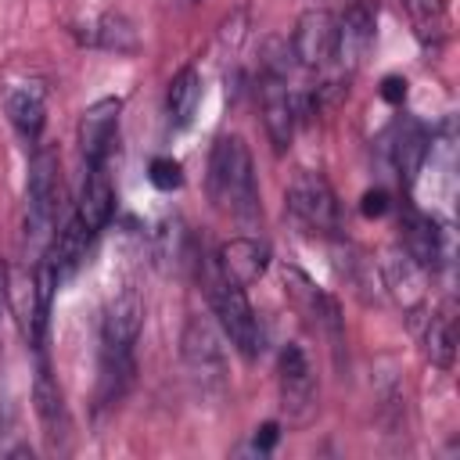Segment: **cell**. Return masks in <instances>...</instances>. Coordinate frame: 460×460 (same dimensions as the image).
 <instances>
[{
	"mask_svg": "<svg viewBox=\"0 0 460 460\" xmlns=\"http://www.w3.org/2000/svg\"><path fill=\"white\" fill-rule=\"evenodd\" d=\"M144 327V302L137 295V288H122L101 320V392L97 399L104 406L119 402L126 395V388L133 385L137 363H133V349Z\"/></svg>",
	"mask_w": 460,
	"mask_h": 460,
	"instance_id": "6da1fadb",
	"label": "cell"
},
{
	"mask_svg": "<svg viewBox=\"0 0 460 460\" xmlns=\"http://www.w3.org/2000/svg\"><path fill=\"white\" fill-rule=\"evenodd\" d=\"M208 198L216 201V208L230 212L241 223H252V219L262 216L255 165H252L248 144L237 133H223L212 144V155H208Z\"/></svg>",
	"mask_w": 460,
	"mask_h": 460,
	"instance_id": "7a4b0ae2",
	"label": "cell"
},
{
	"mask_svg": "<svg viewBox=\"0 0 460 460\" xmlns=\"http://www.w3.org/2000/svg\"><path fill=\"white\" fill-rule=\"evenodd\" d=\"M198 273H201L205 298H208V305H212V313H216L223 334L230 338V345H234L241 356L255 359L259 349H262V327H259V320H255V309H252L244 288L234 284V280L219 270L216 255H201Z\"/></svg>",
	"mask_w": 460,
	"mask_h": 460,
	"instance_id": "3957f363",
	"label": "cell"
},
{
	"mask_svg": "<svg viewBox=\"0 0 460 460\" xmlns=\"http://www.w3.org/2000/svg\"><path fill=\"white\" fill-rule=\"evenodd\" d=\"M58 212H61V172L54 151L36 147L29 162V183H25V252L32 259H43L58 234Z\"/></svg>",
	"mask_w": 460,
	"mask_h": 460,
	"instance_id": "277c9868",
	"label": "cell"
},
{
	"mask_svg": "<svg viewBox=\"0 0 460 460\" xmlns=\"http://www.w3.org/2000/svg\"><path fill=\"white\" fill-rule=\"evenodd\" d=\"M284 201H288V212H291L305 230L327 234V237L338 230V198H334L331 183H327L320 172L302 169V172L291 180Z\"/></svg>",
	"mask_w": 460,
	"mask_h": 460,
	"instance_id": "5b68a950",
	"label": "cell"
},
{
	"mask_svg": "<svg viewBox=\"0 0 460 460\" xmlns=\"http://www.w3.org/2000/svg\"><path fill=\"white\" fill-rule=\"evenodd\" d=\"M277 377H280V406H284L288 420L305 424L316 413V377H313V367H309L302 345L280 349Z\"/></svg>",
	"mask_w": 460,
	"mask_h": 460,
	"instance_id": "8992f818",
	"label": "cell"
},
{
	"mask_svg": "<svg viewBox=\"0 0 460 460\" xmlns=\"http://www.w3.org/2000/svg\"><path fill=\"white\" fill-rule=\"evenodd\" d=\"M119 115H122L119 97H101L79 115V151H83L86 169L108 165V158L119 144Z\"/></svg>",
	"mask_w": 460,
	"mask_h": 460,
	"instance_id": "52a82bcc",
	"label": "cell"
},
{
	"mask_svg": "<svg viewBox=\"0 0 460 460\" xmlns=\"http://www.w3.org/2000/svg\"><path fill=\"white\" fill-rule=\"evenodd\" d=\"M280 280H284V291H288L291 305H295L309 323H316L320 331H327L334 352H341V316H338V302H334L331 295H323V291H320L302 270H295V266H284V270H280Z\"/></svg>",
	"mask_w": 460,
	"mask_h": 460,
	"instance_id": "ba28073f",
	"label": "cell"
},
{
	"mask_svg": "<svg viewBox=\"0 0 460 460\" xmlns=\"http://www.w3.org/2000/svg\"><path fill=\"white\" fill-rule=\"evenodd\" d=\"M334 36H338V18L323 7H313L295 22L291 58H298V65L305 68H323L327 61H334Z\"/></svg>",
	"mask_w": 460,
	"mask_h": 460,
	"instance_id": "9c48e42d",
	"label": "cell"
},
{
	"mask_svg": "<svg viewBox=\"0 0 460 460\" xmlns=\"http://www.w3.org/2000/svg\"><path fill=\"white\" fill-rule=\"evenodd\" d=\"M374 29H377V0H352L349 11L338 18L334 58L345 68H359L367 50L374 47Z\"/></svg>",
	"mask_w": 460,
	"mask_h": 460,
	"instance_id": "30bf717a",
	"label": "cell"
},
{
	"mask_svg": "<svg viewBox=\"0 0 460 460\" xmlns=\"http://www.w3.org/2000/svg\"><path fill=\"white\" fill-rule=\"evenodd\" d=\"M262 122H266L270 144L277 151H288L298 122V101L288 90L284 75H262Z\"/></svg>",
	"mask_w": 460,
	"mask_h": 460,
	"instance_id": "8fae6325",
	"label": "cell"
},
{
	"mask_svg": "<svg viewBox=\"0 0 460 460\" xmlns=\"http://www.w3.org/2000/svg\"><path fill=\"white\" fill-rule=\"evenodd\" d=\"M381 277H385V288L392 291V298H395L406 313H413V309L424 305V295H428V270H424L420 262H413L402 248L385 252V259H381Z\"/></svg>",
	"mask_w": 460,
	"mask_h": 460,
	"instance_id": "7c38bea8",
	"label": "cell"
},
{
	"mask_svg": "<svg viewBox=\"0 0 460 460\" xmlns=\"http://www.w3.org/2000/svg\"><path fill=\"white\" fill-rule=\"evenodd\" d=\"M180 349H183L187 367L198 377H205V381H219L223 377V345H219L216 327L205 316H190L187 320L183 338H180Z\"/></svg>",
	"mask_w": 460,
	"mask_h": 460,
	"instance_id": "4fadbf2b",
	"label": "cell"
},
{
	"mask_svg": "<svg viewBox=\"0 0 460 460\" xmlns=\"http://www.w3.org/2000/svg\"><path fill=\"white\" fill-rule=\"evenodd\" d=\"M410 327L420 334V345H424V356L435 363V367H442V370H449L453 367V352H456V331H453V309L449 305H442V309H413L410 313Z\"/></svg>",
	"mask_w": 460,
	"mask_h": 460,
	"instance_id": "5bb4252c",
	"label": "cell"
},
{
	"mask_svg": "<svg viewBox=\"0 0 460 460\" xmlns=\"http://www.w3.org/2000/svg\"><path fill=\"white\" fill-rule=\"evenodd\" d=\"M399 230H402V252L420 262L424 270H435L442 262V230L435 223V216L420 212L417 205H402V219H399Z\"/></svg>",
	"mask_w": 460,
	"mask_h": 460,
	"instance_id": "9a60e30c",
	"label": "cell"
},
{
	"mask_svg": "<svg viewBox=\"0 0 460 460\" xmlns=\"http://www.w3.org/2000/svg\"><path fill=\"white\" fill-rule=\"evenodd\" d=\"M216 262H219V270L234 284L248 288V284H255L266 273V266H270V244L259 241V237H230L226 244H219Z\"/></svg>",
	"mask_w": 460,
	"mask_h": 460,
	"instance_id": "2e32d148",
	"label": "cell"
},
{
	"mask_svg": "<svg viewBox=\"0 0 460 460\" xmlns=\"http://www.w3.org/2000/svg\"><path fill=\"white\" fill-rule=\"evenodd\" d=\"M392 162H395V169H399V180L406 183V187H413V180H417V172H420V165H424V158H428V151H431V133H428V126L420 122V119H410V115H402L399 122H395V129H392Z\"/></svg>",
	"mask_w": 460,
	"mask_h": 460,
	"instance_id": "e0dca14e",
	"label": "cell"
},
{
	"mask_svg": "<svg viewBox=\"0 0 460 460\" xmlns=\"http://www.w3.org/2000/svg\"><path fill=\"white\" fill-rule=\"evenodd\" d=\"M7 119L29 147H40V133L47 122V93L40 83H18L7 90Z\"/></svg>",
	"mask_w": 460,
	"mask_h": 460,
	"instance_id": "ac0fdd59",
	"label": "cell"
},
{
	"mask_svg": "<svg viewBox=\"0 0 460 460\" xmlns=\"http://www.w3.org/2000/svg\"><path fill=\"white\" fill-rule=\"evenodd\" d=\"M115 212V190H111V180H108V165H97V169H86V180H83V190H79V205H75V219L97 234L108 226Z\"/></svg>",
	"mask_w": 460,
	"mask_h": 460,
	"instance_id": "d6986e66",
	"label": "cell"
},
{
	"mask_svg": "<svg viewBox=\"0 0 460 460\" xmlns=\"http://www.w3.org/2000/svg\"><path fill=\"white\" fill-rule=\"evenodd\" d=\"M32 399H36V413L43 420V431L50 438V446H58L65 435H68V410H65V399H61V388L43 359V349H40V367H36V385H32Z\"/></svg>",
	"mask_w": 460,
	"mask_h": 460,
	"instance_id": "ffe728a7",
	"label": "cell"
},
{
	"mask_svg": "<svg viewBox=\"0 0 460 460\" xmlns=\"http://www.w3.org/2000/svg\"><path fill=\"white\" fill-rule=\"evenodd\" d=\"M198 104H201V75H198V68L187 65V68H180V72L172 75L169 93H165V111H169L172 129L190 126Z\"/></svg>",
	"mask_w": 460,
	"mask_h": 460,
	"instance_id": "44dd1931",
	"label": "cell"
},
{
	"mask_svg": "<svg viewBox=\"0 0 460 460\" xmlns=\"http://www.w3.org/2000/svg\"><path fill=\"white\" fill-rule=\"evenodd\" d=\"M86 43L115 54H133L137 50V29L122 14H101L93 25H86Z\"/></svg>",
	"mask_w": 460,
	"mask_h": 460,
	"instance_id": "7402d4cb",
	"label": "cell"
},
{
	"mask_svg": "<svg viewBox=\"0 0 460 460\" xmlns=\"http://www.w3.org/2000/svg\"><path fill=\"white\" fill-rule=\"evenodd\" d=\"M410 11V22L417 29V40L428 50H438L446 36V0H402Z\"/></svg>",
	"mask_w": 460,
	"mask_h": 460,
	"instance_id": "603a6c76",
	"label": "cell"
},
{
	"mask_svg": "<svg viewBox=\"0 0 460 460\" xmlns=\"http://www.w3.org/2000/svg\"><path fill=\"white\" fill-rule=\"evenodd\" d=\"M147 180H151L158 190H176V187L183 183V169H180L176 158L158 155V158H151V165H147Z\"/></svg>",
	"mask_w": 460,
	"mask_h": 460,
	"instance_id": "cb8c5ba5",
	"label": "cell"
},
{
	"mask_svg": "<svg viewBox=\"0 0 460 460\" xmlns=\"http://www.w3.org/2000/svg\"><path fill=\"white\" fill-rule=\"evenodd\" d=\"M277 438H280V428H277V424L270 420V424H262V428H255V435H252V446H248V449L262 456V453H270V449L277 446Z\"/></svg>",
	"mask_w": 460,
	"mask_h": 460,
	"instance_id": "d4e9b609",
	"label": "cell"
},
{
	"mask_svg": "<svg viewBox=\"0 0 460 460\" xmlns=\"http://www.w3.org/2000/svg\"><path fill=\"white\" fill-rule=\"evenodd\" d=\"M388 205H392V201H388V194H385L381 187H374V190H367V194H363L359 212H363V216H385V212H388Z\"/></svg>",
	"mask_w": 460,
	"mask_h": 460,
	"instance_id": "484cf974",
	"label": "cell"
},
{
	"mask_svg": "<svg viewBox=\"0 0 460 460\" xmlns=\"http://www.w3.org/2000/svg\"><path fill=\"white\" fill-rule=\"evenodd\" d=\"M381 97H385V101H392V104H399V101L406 97V79H399V75H388V79L381 83Z\"/></svg>",
	"mask_w": 460,
	"mask_h": 460,
	"instance_id": "4316f807",
	"label": "cell"
},
{
	"mask_svg": "<svg viewBox=\"0 0 460 460\" xmlns=\"http://www.w3.org/2000/svg\"><path fill=\"white\" fill-rule=\"evenodd\" d=\"M4 298H7V266L0 262V305H4Z\"/></svg>",
	"mask_w": 460,
	"mask_h": 460,
	"instance_id": "83f0119b",
	"label": "cell"
}]
</instances>
